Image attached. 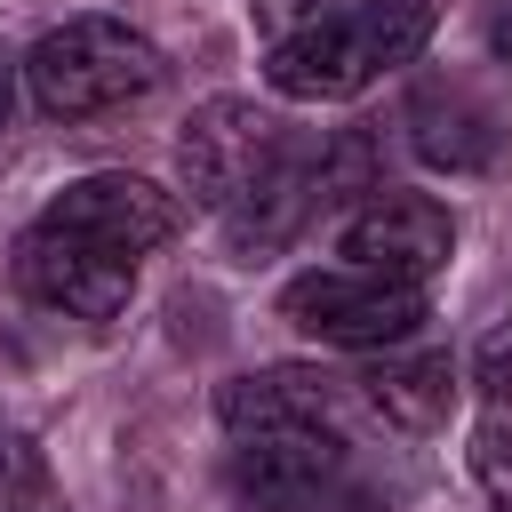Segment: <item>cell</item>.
I'll use <instances>...</instances> for the list:
<instances>
[{
	"instance_id": "7a4b0ae2",
	"label": "cell",
	"mask_w": 512,
	"mask_h": 512,
	"mask_svg": "<svg viewBox=\"0 0 512 512\" xmlns=\"http://www.w3.org/2000/svg\"><path fill=\"white\" fill-rule=\"evenodd\" d=\"M24 80H32V104L48 120H96V112L152 96L168 80V56H160V40H144L120 16H64L56 32L32 40Z\"/></svg>"
},
{
	"instance_id": "7c38bea8",
	"label": "cell",
	"mask_w": 512,
	"mask_h": 512,
	"mask_svg": "<svg viewBox=\"0 0 512 512\" xmlns=\"http://www.w3.org/2000/svg\"><path fill=\"white\" fill-rule=\"evenodd\" d=\"M472 472H480L488 496L512 512V400H496V408L480 416V432H472Z\"/></svg>"
},
{
	"instance_id": "e0dca14e",
	"label": "cell",
	"mask_w": 512,
	"mask_h": 512,
	"mask_svg": "<svg viewBox=\"0 0 512 512\" xmlns=\"http://www.w3.org/2000/svg\"><path fill=\"white\" fill-rule=\"evenodd\" d=\"M8 104H16V64L0 56V128H8Z\"/></svg>"
},
{
	"instance_id": "9c48e42d",
	"label": "cell",
	"mask_w": 512,
	"mask_h": 512,
	"mask_svg": "<svg viewBox=\"0 0 512 512\" xmlns=\"http://www.w3.org/2000/svg\"><path fill=\"white\" fill-rule=\"evenodd\" d=\"M232 440L248 432H336V384L320 368H248L216 392Z\"/></svg>"
},
{
	"instance_id": "8fae6325",
	"label": "cell",
	"mask_w": 512,
	"mask_h": 512,
	"mask_svg": "<svg viewBox=\"0 0 512 512\" xmlns=\"http://www.w3.org/2000/svg\"><path fill=\"white\" fill-rule=\"evenodd\" d=\"M360 384H368V408H376L384 424H400V432H432V424H448V400H456V368H448V352L376 360Z\"/></svg>"
},
{
	"instance_id": "2e32d148",
	"label": "cell",
	"mask_w": 512,
	"mask_h": 512,
	"mask_svg": "<svg viewBox=\"0 0 512 512\" xmlns=\"http://www.w3.org/2000/svg\"><path fill=\"white\" fill-rule=\"evenodd\" d=\"M488 48L512 64V0H488Z\"/></svg>"
},
{
	"instance_id": "6da1fadb",
	"label": "cell",
	"mask_w": 512,
	"mask_h": 512,
	"mask_svg": "<svg viewBox=\"0 0 512 512\" xmlns=\"http://www.w3.org/2000/svg\"><path fill=\"white\" fill-rule=\"evenodd\" d=\"M432 24H440L432 0H344L320 24L272 40L264 48V80L280 96H296V104H344L368 80L416 64L424 40H432Z\"/></svg>"
},
{
	"instance_id": "8992f818",
	"label": "cell",
	"mask_w": 512,
	"mask_h": 512,
	"mask_svg": "<svg viewBox=\"0 0 512 512\" xmlns=\"http://www.w3.org/2000/svg\"><path fill=\"white\" fill-rule=\"evenodd\" d=\"M336 248H344V264H360V272H384V280L424 288V280L456 256V216H448L432 192H392V184H376V192L344 216Z\"/></svg>"
},
{
	"instance_id": "5bb4252c",
	"label": "cell",
	"mask_w": 512,
	"mask_h": 512,
	"mask_svg": "<svg viewBox=\"0 0 512 512\" xmlns=\"http://www.w3.org/2000/svg\"><path fill=\"white\" fill-rule=\"evenodd\" d=\"M328 8H344V0H248V24H256L264 40H288V32L320 24Z\"/></svg>"
},
{
	"instance_id": "9a60e30c",
	"label": "cell",
	"mask_w": 512,
	"mask_h": 512,
	"mask_svg": "<svg viewBox=\"0 0 512 512\" xmlns=\"http://www.w3.org/2000/svg\"><path fill=\"white\" fill-rule=\"evenodd\" d=\"M480 392H488V400H512V328H496V336L480 344Z\"/></svg>"
},
{
	"instance_id": "ba28073f",
	"label": "cell",
	"mask_w": 512,
	"mask_h": 512,
	"mask_svg": "<svg viewBox=\"0 0 512 512\" xmlns=\"http://www.w3.org/2000/svg\"><path fill=\"white\" fill-rule=\"evenodd\" d=\"M344 472V440L336 432H248L232 448V488L256 504H320V488H336Z\"/></svg>"
},
{
	"instance_id": "4fadbf2b",
	"label": "cell",
	"mask_w": 512,
	"mask_h": 512,
	"mask_svg": "<svg viewBox=\"0 0 512 512\" xmlns=\"http://www.w3.org/2000/svg\"><path fill=\"white\" fill-rule=\"evenodd\" d=\"M0 512H40V448L24 432L0 440Z\"/></svg>"
},
{
	"instance_id": "277c9868",
	"label": "cell",
	"mask_w": 512,
	"mask_h": 512,
	"mask_svg": "<svg viewBox=\"0 0 512 512\" xmlns=\"http://www.w3.org/2000/svg\"><path fill=\"white\" fill-rule=\"evenodd\" d=\"M280 320L304 328L312 344L384 352V344L416 336V320H424V288L384 280V272H360V264H320V272H296V280L280 288Z\"/></svg>"
},
{
	"instance_id": "30bf717a",
	"label": "cell",
	"mask_w": 512,
	"mask_h": 512,
	"mask_svg": "<svg viewBox=\"0 0 512 512\" xmlns=\"http://www.w3.org/2000/svg\"><path fill=\"white\" fill-rule=\"evenodd\" d=\"M408 144H416L432 168L472 176V168H488V160H496L504 128H496V112H488L464 80H424V88L408 96Z\"/></svg>"
},
{
	"instance_id": "3957f363",
	"label": "cell",
	"mask_w": 512,
	"mask_h": 512,
	"mask_svg": "<svg viewBox=\"0 0 512 512\" xmlns=\"http://www.w3.org/2000/svg\"><path fill=\"white\" fill-rule=\"evenodd\" d=\"M288 160H296L288 128H280L264 104H248V96H208V104L184 120V136H176L184 192H192L200 208H216V216L248 208Z\"/></svg>"
},
{
	"instance_id": "5b68a950",
	"label": "cell",
	"mask_w": 512,
	"mask_h": 512,
	"mask_svg": "<svg viewBox=\"0 0 512 512\" xmlns=\"http://www.w3.org/2000/svg\"><path fill=\"white\" fill-rule=\"evenodd\" d=\"M16 288H24L32 304L64 312V320L104 328V320H120L128 296H136V256H112V248H96V240H80V232L32 224V232L16 240Z\"/></svg>"
},
{
	"instance_id": "52a82bcc",
	"label": "cell",
	"mask_w": 512,
	"mask_h": 512,
	"mask_svg": "<svg viewBox=\"0 0 512 512\" xmlns=\"http://www.w3.org/2000/svg\"><path fill=\"white\" fill-rule=\"evenodd\" d=\"M40 224L80 232V240H96V248H112V256H144V248L176 240L184 200H176V192H160L152 176L104 168V176H72V184H64V192L40 208Z\"/></svg>"
}]
</instances>
